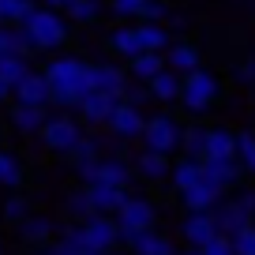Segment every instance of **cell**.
I'll return each mask as SVG.
<instances>
[{
    "label": "cell",
    "instance_id": "6da1fadb",
    "mask_svg": "<svg viewBox=\"0 0 255 255\" xmlns=\"http://www.w3.org/2000/svg\"><path fill=\"white\" fill-rule=\"evenodd\" d=\"M45 83H49V102H56L60 109H79V102L94 90L90 64L79 56H56L45 68Z\"/></svg>",
    "mask_w": 255,
    "mask_h": 255
},
{
    "label": "cell",
    "instance_id": "7a4b0ae2",
    "mask_svg": "<svg viewBox=\"0 0 255 255\" xmlns=\"http://www.w3.org/2000/svg\"><path fill=\"white\" fill-rule=\"evenodd\" d=\"M19 30L26 34L30 49H56L68 38V26H64V19L56 15L53 8H34L30 15L19 23Z\"/></svg>",
    "mask_w": 255,
    "mask_h": 255
},
{
    "label": "cell",
    "instance_id": "3957f363",
    "mask_svg": "<svg viewBox=\"0 0 255 255\" xmlns=\"http://www.w3.org/2000/svg\"><path fill=\"white\" fill-rule=\"evenodd\" d=\"M218 94H222L218 75L195 68L191 75H184V79H180V98H176V102H180L188 113H203V109H210V105L218 102Z\"/></svg>",
    "mask_w": 255,
    "mask_h": 255
},
{
    "label": "cell",
    "instance_id": "277c9868",
    "mask_svg": "<svg viewBox=\"0 0 255 255\" xmlns=\"http://www.w3.org/2000/svg\"><path fill=\"white\" fill-rule=\"evenodd\" d=\"M79 139H83V135H79V124H75L68 113L45 117V124H41V143H45L53 154H72Z\"/></svg>",
    "mask_w": 255,
    "mask_h": 255
},
{
    "label": "cell",
    "instance_id": "5b68a950",
    "mask_svg": "<svg viewBox=\"0 0 255 255\" xmlns=\"http://www.w3.org/2000/svg\"><path fill=\"white\" fill-rule=\"evenodd\" d=\"M143 146L146 150H154V154H169V150H176L180 146V128H176V120L173 117H165V113H158V117H150L143 124Z\"/></svg>",
    "mask_w": 255,
    "mask_h": 255
},
{
    "label": "cell",
    "instance_id": "8992f818",
    "mask_svg": "<svg viewBox=\"0 0 255 255\" xmlns=\"http://www.w3.org/2000/svg\"><path fill=\"white\" fill-rule=\"evenodd\" d=\"M113 218H117V225H120V237H135V233L154 229L158 210H154L150 199H124V203H120V210H117Z\"/></svg>",
    "mask_w": 255,
    "mask_h": 255
},
{
    "label": "cell",
    "instance_id": "52a82bcc",
    "mask_svg": "<svg viewBox=\"0 0 255 255\" xmlns=\"http://www.w3.org/2000/svg\"><path fill=\"white\" fill-rule=\"evenodd\" d=\"M79 237H83V244H87L90 252L105 255L120 240V225H117V218H109V214H94V218H87V222L79 225Z\"/></svg>",
    "mask_w": 255,
    "mask_h": 255
},
{
    "label": "cell",
    "instance_id": "ba28073f",
    "mask_svg": "<svg viewBox=\"0 0 255 255\" xmlns=\"http://www.w3.org/2000/svg\"><path fill=\"white\" fill-rule=\"evenodd\" d=\"M180 237L188 240V248H203L207 240L218 237V225L210 210H188V218L180 222Z\"/></svg>",
    "mask_w": 255,
    "mask_h": 255
},
{
    "label": "cell",
    "instance_id": "9c48e42d",
    "mask_svg": "<svg viewBox=\"0 0 255 255\" xmlns=\"http://www.w3.org/2000/svg\"><path fill=\"white\" fill-rule=\"evenodd\" d=\"M143 113L135 109V105H128V102H120L117 109H113V117H109V128L117 131L120 139H139L143 135Z\"/></svg>",
    "mask_w": 255,
    "mask_h": 255
},
{
    "label": "cell",
    "instance_id": "30bf717a",
    "mask_svg": "<svg viewBox=\"0 0 255 255\" xmlns=\"http://www.w3.org/2000/svg\"><path fill=\"white\" fill-rule=\"evenodd\" d=\"M117 105H120V98L105 94V90H90V94L79 102V113L90 120V124H109V117H113Z\"/></svg>",
    "mask_w": 255,
    "mask_h": 255
},
{
    "label": "cell",
    "instance_id": "8fae6325",
    "mask_svg": "<svg viewBox=\"0 0 255 255\" xmlns=\"http://www.w3.org/2000/svg\"><path fill=\"white\" fill-rule=\"evenodd\" d=\"M90 83H94V90H105L113 98H124L128 90V79L117 64H90Z\"/></svg>",
    "mask_w": 255,
    "mask_h": 255
},
{
    "label": "cell",
    "instance_id": "7c38bea8",
    "mask_svg": "<svg viewBox=\"0 0 255 255\" xmlns=\"http://www.w3.org/2000/svg\"><path fill=\"white\" fill-rule=\"evenodd\" d=\"M203 158H210V161H237V135L225 131V128H210L207 131V146H203Z\"/></svg>",
    "mask_w": 255,
    "mask_h": 255
},
{
    "label": "cell",
    "instance_id": "4fadbf2b",
    "mask_svg": "<svg viewBox=\"0 0 255 255\" xmlns=\"http://www.w3.org/2000/svg\"><path fill=\"white\" fill-rule=\"evenodd\" d=\"M199 161H203V180L214 184L218 191H229L240 180V173H244L237 161H210V158H199Z\"/></svg>",
    "mask_w": 255,
    "mask_h": 255
},
{
    "label": "cell",
    "instance_id": "5bb4252c",
    "mask_svg": "<svg viewBox=\"0 0 255 255\" xmlns=\"http://www.w3.org/2000/svg\"><path fill=\"white\" fill-rule=\"evenodd\" d=\"M11 94H15V102H23V105H41V109H45L49 105V83H45V75L30 72L11 87Z\"/></svg>",
    "mask_w": 255,
    "mask_h": 255
},
{
    "label": "cell",
    "instance_id": "9a60e30c",
    "mask_svg": "<svg viewBox=\"0 0 255 255\" xmlns=\"http://www.w3.org/2000/svg\"><path fill=\"white\" fill-rule=\"evenodd\" d=\"M87 195H90V203H94V214H117L120 203L128 199L124 188H113V184H98V180H90V184H87Z\"/></svg>",
    "mask_w": 255,
    "mask_h": 255
},
{
    "label": "cell",
    "instance_id": "2e32d148",
    "mask_svg": "<svg viewBox=\"0 0 255 255\" xmlns=\"http://www.w3.org/2000/svg\"><path fill=\"white\" fill-rule=\"evenodd\" d=\"M210 214H214V225H218V233H222V237H233L237 229H244V225L252 222V214H248L237 199H233V203H222V207L210 210Z\"/></svg>",
    "mask_w": 255,
    "mask_h": 255
},
{
    "label": "cell",
    "instance_id": "e0dca14e",
    "mask_svg": "<svg viewBox=\"0 0 255 255\" xmlns=\"http://www.w3.org/2000/svg\"><path fill=\"white\" fill-rule=\"evenodd\" d=\"M218 195H222V191H218L214 184H207V180H199V184H191V188L180 191V199H184V207H188V210H214L218 207Z\"/></svg>",
    "mask_w": 255,
    "mask_h": 255
},
{
    "label": "cell",
    "instance_id": "ac0fdd59",
    "mask_svg": "<svg viewBox=\"0 0 255 255\" xmlns=\"http://www.w3.org/2000/svg\"><path fill=\"white\" fill-rule=\"evenodd\" d=\"M128 244H131V255H176V252H173V240L158 237L154 229L128 237Z\"/></svg>",
    "mask_w": 255,
    "mask_h": 255
},
{
    "label": "cell",
    "instance_id": "d6986e66",
    "mask_svg": "<svg viewBox=\"0 0 255 255\" xmlns=\"http://www.w3.org/2000/svg\"><path fill=\"white\" fill-rule=\"evenodd\" d=\"M165 68H169V72H176L180 79H184V75H191L195 68H199V53H195V45H184V41H180V45H173L165 53Z\"/></svg>",
    "mask_w": 255,
    "mask_h": 255
},
{
    "label": "cell",
    "instance_id": "ffe728a7",
    "mask_svg": "<svg viewBox=\"0 0 255 255\" xmlns=\"http://www.w3.org/2000/svg\"><path fill=\"white\" fill-rule=\"evenodd\" d=\"M109 45H113V53H120V56H139V53H146L143 49V38H139V26H120V30H113L109 34Z\"/></svg>",
    "mask_w": 255,
    "mask_h": 255
},
{
    "label": "cell",
    "instance_id": "44dd1931",
    "mask_svg": "<svg viewBox=\"0 0 255 255\" xmlns=\"http://www.w3.org/2000/svg\"><path fill=\"white\" fill-rule=\"evenodd\" d=\"M128 68H131V75H135L139 83H150L154 75L165 72V56H161V53H139V56L128 60Z\"/></svg>",
    "mask_w": 255,
    "mask_h": 255
},
{
    "label": "cell",
    "instance_id": "7402d4cb",
    "mask_svg": "<svg viewBox=\"0 0 255 255\" xmlns=\"http://www.w3.org/2000/svg\"><path fill=\"white\" fill-rule=\"evenodd\" d=\"M169 173H173L169 154H154V150L139 154V176H143V180H169Z\"/></svg>",
    "mask_w": 255,
    "mask_h": 255
},
{
    "label": "cell",
    "instance_id": "603a6c76",
    "mask_svg": "<svg viewBox=\"0 0 255 255\" xmlns=\"http://www.w3.org/2000/svg\"><path fill=\"white\" fill-rule=\"evenodd\" d=\"M11 124L19 128V131H41V124H45V109L41 105H23V102H15V109H11Z\"/></svg>",
    "mask_w": 255,
    "mask_h": 255
},
{
    "label": "cell",
    "instance_id": "cb8c5ba5",
    "mask_svg": "<svg viewBox=\"0 0 255 255\" xmlns=\"http://www.w3.org/2000/svg\"><path fill=\"white\" fill-rule=\"evenodd\" d=\"M146 87H150V98H154V102H176V98H180V75L165 68V72L154 75Z\"/></svg>",
    "mask_w": 255,
    "mask_h": 255
},
{
    "label": "cell",
    "instance_id": "d4e9b609",
    "mask_svg": "<svg viewBox=\"0 0 255 255\" xmlns=\"http://www.w3.org/2000/svg\"><path fill=\"white\" fill-rule=\"evenodd\" d=\"M90 180H98V184H113V188H124L128 184V165L124 161H117V158H105V161H98L94 165V176ZM87 180V184H90Z\"/></svg>",
    "mask_w": 255,
    "mask_h": 255
},
{
    "label": "cell",
    "instance_id": "484cf974",
    "mask_svg": "<svg viewBox=\"0 0 255 255\" xmlns=\"http://www.w3.org/2000/svg\"><path fill=\"white\" fill-rule=\"evenodd\" d=\"M169 180L176 184V191L191 188V184H199V180H203V161H199V158H184V161H176L173 173H169Z\"/></svg>",
    "mask_w": 255,
    "mask_h": 255
},
{
    "label": "cell",
    "instance_id": "4316f807",
    "mask_svg": "<svg viewBox=\"0 0 255 255\" xmlns=\"http://www.w3.org/2000/svg\"><path fill=\"white\" fill-rule=\"evenodd\" d=\"M68 158L75 161V173H79L83 180H90V176H94V165H98V146L90 143V139H79V143H75V150L68 154Z\"/></svg>",
    "mask_w": 255,
    "mask_h": 255
},
{
    "label": "cell",
    "instance_id": "83f0119b",
    "mask_svg": "<svg viewBox=\"0 0 255 255\" xmlns=\"http://www.w3.org/2000/svg\"><path fill=\"white\" fill-rule=\"evenodd\" d=\"M23 75H30V64H26V53H0V79L15 87Z\"/></svg>",
    "mask_w": 255,
    "mask_h": 255
},
{
    "label": "cell",
    "instance_id": "f1b7e54d",
    "mask_svg": "<svg viewBox=\"0 0 255 255\" xmlns=\"http://www.w3.org/2000/svg\"><path fill=\"white\" fill-rule=\"evenodd\" d=\"M34 11V0H0V26H19Z\"/></svg>",
    "mask_w": 255,
    "mask_h": 255
},
{
    "label": "cell",
    "instance_id": "f546056e",
    "mask_svg": "<svg viewBox=\"0 0 255 255\" xmlns=\"http://www.w3.org/2000/svg\"><path fill=\"white\" fill-rule=\"evenodd\" d=\"M23 184V165L11 150H0V188H19Z\"/></svg>",
    "mask_w": 255,
    "mask_h": 255
},
{
    "label": "cell",
    "instance_id": "4dcf8cb0",
    "mask_svg": "<svg viewBox=\"0 0 255 255\" xmlns=\"http://www.w3.org/2000/svg\"><path fill=\"white\" fill-rule=\"evenodd\" d=\"M139 38H143V49L146 53H161L169 45V34L161 23H139Z\"/></svg>",
    "mask_w": 255,
    "mask_h": 255
},
{
    "label": "cell",
    "instance_id": "1f68e13d",
    "mask_svg": "<svg viewBox=\"0 0 255 255\" xmlns=\"http://www.w3.org/2000/svg\"><path fill=\"white\" fill-rule=\"evenodd\" d=\"M53 255H98V252H90V248L83 244L79 229H68V233L53 244Z\"/></svg>",
    "mask_w": 255,
    "mask_h": 255
},
{
    "label": "cell",
    "instance_id": "d6a6232c",
    "mask_svg": "<svg viewBox=\"0 0 255 255\" xmlns=\"http://www.w3.org/2000/svg\"><path fill=\"white\" fill-rule=\"evenodd\" d=\"M237 165L244 173H255V135L252 131H240L237 135Z\"/></svg>",
    "mask_w": 255,
    "mask_h": 255
},
{
    "label": "cell",
    "instance_id": "836d02e7",
    "mask_svg": "<svg viewBox=\"0 0 255 255\" xmlns=\"http://www.w3.org/2000/svg\"><path fill=\"white\" fill-rule=\"evenodd\" d=\"M180 146L188 158H203V146H207V128H188L180 131Z\"/></svg>",
    "mask_w": 255,
    "mask_h": 255
},
{
    "label": "cell",
    "instance_id": "e575fe53",
    "mask_svg": "<svg viewBox=\"0 0 255 255\" xmlns=\"http://www.w3.org/2000/svg\"><path fill=\"white\" fill-rule=\"evenodd\" d=\"M53 222L49 218H23V240H49Z\"/></svg>",
    "mask_w": 255,
    "mask_h": 255
},
{
    "label": "cell",
    "instance_id": "d590c367",
    "mask_svg": "<svg viewBox=\"0 0 255 255\" xmlns=\"http://www.w3.org/2000/svg\"><path fill=\"white\" fill-rule=\"evenodd\" d=\"M68 214L83 218V222H87V218H94V203H90L87 188H83V191H72V195H68Z\"/></svg>",
    "mask_w": 255,
    "mask_h": 255
},
{
    "label": "cell",
    "instance_id": "8d00e7d4",
    "mask_svg": "<svg viewBox=\"0 0 255 255\" xmlns=\"http://www.w3.org/2000/svg\"><path fill=\"white\" fill-rule=\"evenodd\" d=\"M229 240H233V252L237 255H255V225L252 222H248L244 229H237Z\"/></svg>",
    "mask_w": 255,
    "mask_h": 255
},
{
    "label": "cell",
    "instance_id": "74e56055",
    "mask_svg": "<svg viewBox=\"0 0 255 255\" xmlns=\"http://www.w3.org/2000/svg\"><path fill=\"white\" fill-rule=\"evenodd\" d=\"M68 15H72L75 23H94L98 19V0H72V4H68Z\"/></svg>",
    "mask_w": 255,
    "mask_h": 255
},
{
    "label": "cell",
    "instance_id": "f35d334b",
    "mask_svg": "<svg viewBox=\"0 0 255 255\" xmlns=\"http://www.w3.org/2000/svg\"><path fill=\"white\" fill-rule=\"evenodd\" d=\"M203 255H237V252H233V240L218 233L214 240H207V244H203Z\"/></svg>",
    "mask_w": 255,
    "mask_h": 255
},
{
    "label": "cell",
    "instance_id": "ab89813d",
    "mask_svg": "<svg viewBox=\"0 0 255 255\" xmlns=\"http://www.w3.org/2000/svg\"><path fill=\"white\" fill-rule=\"evenodd\" d=\"M4 218H8V222H23L26 218V199H8L4 203Z\"/></svg>",
    "mask_w": 255,
    "mask_h": 255
},
{
    "label": "cell",
    "instance_id": "60d3db41",
    "mask_svg": "<svg viewBox=\"0 0 255 255\" xmlns=\"http://www.w3.org/2000/svg\"><path fill=\"white\" fill-rule=\"evenodd\" d=\"M146 0H113V11L117 15H139Z\"/></svg>",
    "mask_w": 255,
    "mask_h": 255
},
{
    "label": "cell",
    "instance_id": "b9f144b4",
    "mask_svg": "<svg viewBox=\"0 0 255 255\" xmlns=\"http://www.w3.org/2000/svg\"><path fill=\"white\" fill-rule=\"evenodd\" d=\"M139 15H143L146 23H161V19H165V4H154V0H146Z\"/></svg>",
    "mask_w": 255,
    "mask_h": 255
},
{
    "label": "cell",
    "instance_id": "7bdbcfd3",
    "mask_svg": "<svg viewBox=\"0 0 255 255\" xmlns=\"http://www.w3.org/2000/svg\"><path fill=\"white\" fill-rule=\"evenodd\" d=\"M146 98H150V87H131L128 98H120V102H128V105H135V109H139V102H146Z\"/></svg>",
    "mask_w": 255,
    "mask_h": 255
},
{
    "label": "cell",
    "instance_id": "ee69618b",
    "mask_svg": "<svg viewBox=\"0 0 255 255\" xmlns=\"http://www.w3.org/2000/svg\"><path fill=\"white\" fill-rule=\"evenodd\" d=\"M237 79L240 83H255V64H240V68H237Z\"/></svg>",
    "mask_w": 255,
    "mask_h": 255
},
{
    "label": "cell",
    "instance_id": "f6af8a7d",
    "mask_svg": "<svg viewBox=\"0 0 255 255\" xmlns=\"http://www.w3.org/2000/svg\"><path fill=\"white\" fill-rule=\"evenodd\" d=\"M237 203H240V207H244L248 214L255 218V191H244V195H237Z\"/></svg>",
    "mask_w": 255,
    "mask_h": 255
},
{
    "label": "cell",
    "instance_id": "bcb514c9",
    "mask_svg": "<svg viewBox=\"0 0 255 255\" xmlns=\"http://www.w3.org/2000/svg\"><path fill=\"white\" fill-rule=\"evenodd\" d=\"M11 94V87H8V83H4V79H0V102H4V98H8Z\"/></svg>",
    "mask_w": 255,
    "mask_h": 255
},
{
    "label": "cell",
    "instance_id": "7dc6e473",
    "mask_svg": "<svg viewBox=\"0 0 255 255\" xmlns=\"http://www.w3.org/2000/svg\"><path fill=\"white\" fill-rule=\"evenodd\" d=\"M49 4H53V8H68V4H72V0H49Z\"/></svg>",
    "mask_w": 255,
    "mask_h": 255
},
{
    "label": "cell",
    "instance_id": "c3c4849f",
    "mask_svg": "<svg viewBox=\"0 0 255 255\" xmlns=\"http://www.w3.org/2000/svg\"><path fill=\"white\" fill-rule=\"evenodd\" d=\"M180 255H203V248H188V252H180Z\"/></svg>",
    "mask_w": 255,
    "mask_h": 255
},
{
    "label": "cell",
    "instance_id": "681fc988",
    "mask_svg": "<svg viewBox=\"0 0 255 255\" xmlns=\"http://www.w3.org/2000/svg\"><path fill=\"white\" fill-rule=\"evenodd\" d=\"M105 255H120V252H105Z\"/></svg>",
    "mask_w": 255,
    "mask_h": 255
},
{
    "label": "cell",
    "instance_id": "f907efd6",
    "mask_svg": "<svg viewBox=\"0 0 255 255\" xmlns=\"http://www.w3.org/2000/svg\"><path fill=\"white\" fill-rule=\"evenodd\" d=\"M0 252H4V240H0Z\"/></svg>",
    "mask_w": 255,
    "mask_h": 255
},
{
    "label": "cell",
    "instance_id": "816d5d0a",
    "mask_svg": "<svg viewBox=\"0 0 255 255\" xmlns=\"http://www.w3.org/2000/svg\"><path fill=\"white\" fill-rule=\"evenodd\" d=\"M45 255H53V252H45Z\"/></svg>",
    "mask_w": 255,
    "mask_h": 255
}]
</instances>
